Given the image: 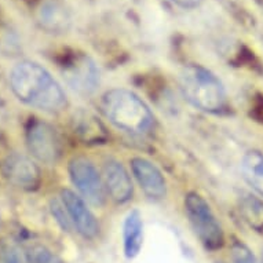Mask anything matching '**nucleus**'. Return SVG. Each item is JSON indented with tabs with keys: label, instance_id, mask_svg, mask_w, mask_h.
Returning <instances> with one entry per match:
<instances>
[{
	"label": "nucleus",
	"instance_id": "8",
	"mask_svg": "<svg viewBox=\"0 0 263 263\" xmlns=\"http://www.w3.org/2000/svg\"><path fill=\"white\" fill-rule=\"evenodd\" d=\"M2 173L10 185L22 190H36L42 182V174L33 160L21 153H11L5 159Z\"/></svg>",
	"mask_w": 263,
	"mask_h": 263
},
{
	"label": "nucleus",
	"instance_id": "5",
	"mask_svg": "<svg viewBox=\"0 0 263 263\" xmlns=\"http://www.w3.org/2000/svg\"><path fill=\"white\" fill-rule=\"evenodd\" d=\"M25 141L28 151L44 164H54L62 155V143L57 129L46 121L33 119L26 125Z\"/></svg>",
	"mask_w": 263,
	"mask_h": 263
},
{
	"label": "nucleus",
	"instance_id": "6",
	"mask_svg": "<svg viewBox=\"0 0 263 263\" xmlns=\"http://www.w3.org/2000/svg\"><path fill=\"white\" fill-rule=\"evenodd\" d=\"M69 175L73 185L82 196L95 207L104 205L106 200V187L104 178L88 159L74 157L69 163Z\"/></svg>",
	"mask_w": 263,
	"mask_h": 263
},
{
	"label": "nucleus",
	"instance_id": "23",
	"mask_svg": "<svg viewBox=\"0 0 263 263\" xmlns=\"http://www.w3.org/2000/svg\"><path fill=\"white\" fill-rule=\"evenodd\" d=\"M262 263H263V250H262Z\"/></svg>",
	"mask_w": 263,
	"mask_h": 263
},
{
	"label": "nucleus",
	"instance_id": "14",
	"mask_svg": "<svg viewBox=\"0 0 263 263\" xmlns=\"http://www.w3.org/2000/svg\"><path fill=\"white\" fill-rule=\"evenodd\" d=\"M143 246V220L138 210L127 214L123 223V248L128 259L138 256Z\"/></svg>",
	"mask_w": 263,
	"mask_h": 263
},
{
	"label": "nucleus",
	"instance_id": "1",
	"mask_svg": "<svg viewBox=\"0 0 263 263\" xmlns=\"http://www.w3.org/2000/svg\"><path fill=\"white\" fill-rule=\"evenodd\" d=\"M10 87L24 104L47 113H60L68 106L62 87L51 73L35 61H20L10 72Z\"/></svg>",
	"mask_w": 263,
	"mask_h": 263
},
{
	"label": "nucleus",
	"instance_id": "18",
	"mask_svg": "<svg viewBox=\"0 0 263 263\" xmlns=\"http://www.w3.org/2000/svg\"><path fill=\"white\" fill-rule=\"evenodd\" d=\"M0 263H25V260L15 244L0 241Z\"/></svg>",
	"mask_w": 263,
	"mask_h": 263
},
{
	"label": "nucleus",
	"instance_id": "7",
	"mask_svg": "<svg viewBox=\"0 0 263 263\" xmlns=\"http://www.w3.org/2000/svg\"><path fill=\"white\" fill-rule=\"evenodd\" d=\"M64 79L66 84L80 95L94 94L100 87V69L90 57L84 54L72 55L64 64Z\"/></svg>",
	"mask_w": 263,
	"mask_h": 263
},
{
	"label": "nucleus",
	"instance_id": "16",
	"mask_svg": "<svg viewBox=\"0 0 263 263\" xmlns=\"http://www.w3.org/2000/svg\"><path fill=\"white\" fill-rule=\"evenodd\" d=\"M240 214L250 228L263 232V201L252 194H246L240 199Z\"/></svg>",
	"mask_w": 263,
	"mask_h": 263
},
{
	"label": "nucleus",
	"instance_id": "22",
	"mask_svg": "<svg viewBox=\"0 0 263 263\" xmlns=\"http://www.w3.org/2000/svg\"><path fill=\"white\" fill-rule=\"evenodd\" d=\"M175 5L181 6L183 9H196L201 5L203 0H171Z\"/></svg>",
	"mask_w": 263,
	"mask_h": 263
},
{
	"label": "nucleus",
	"instance_id": "20",
	"mask_svg": "<svg viewBox=\"0 0 263 263\" xmlns=\"http://www.w3.org/2000/svg\"><path fill=\"white\" fill-rule=\"evenodd\" d=\"M232 258L233 263H258L250 248L240 241H236L232 246Z\"/></svg>",
	"mask_w": 263,
	"mask_h": 263
},
{
	"label": "nucleus",
	"instance_id": "9",
	"mask_svg": "<svg viewBox=\"0 0 263 263\" xmlns=\"http://www.w3.org/2000/svg\"><path fill=\"white\" fill-rule=\"evenodd\" d=\"M61 201L69 215V219L84 238L92 240L100 233V224L86 201L69 189L61 190Z\"/></svg>",
	"mask_w": 263,
	"mask_h": 263
},
{
	"label": "nucleus",
	"instance_id": "12",
	"mask_svg": "<svg viewBox=\"0 0 263 263\" xmlns=\"http://www.w3.org/2000/svg\"><path fill=\"white\" fill-rule=\"evenodd\" d=\"M104 183L109 196L116 203L124 204L131 200L134 186L124 165L117 160H108L104 165Z\"/></svg>",
	"mask_w": 263,
	"mask_h": 263
},
{
	"label": "nucleus",
	"instance_id": "19",
	"mask_svg": "<svg viewBox=\"0 0 263 263\" xmlns=\"http://www.w3.org/2000/svg\"><path fill=\"white\" fill-rule=\"evenodd\" d=\"M0 51L3 52H18L20 43L15 33L7 26L0 25Z\"/></svg>",
	"mask_w": 263,
	"mask_h": 263
},
{
	"label": "nucleus",
	"instance_id": "24",
	"mask_svg": "<svg viewBox=\"0 0 263 263\" xmlns=\"http://www.w3.org/2000/svg\"><path fill=\"white\" fill-rule=\"evenodd\" d=\"M216 263H223V262H216Z\"/></svg>",
	"mask_w": 263,
	"mask_h": 263
},
{
	"label": "nucleus",
	"instance_id": "4",
	"mask_svg": "<svg viewBox=\"0 0 263 263\" xmlns=\"http://www.w3.org/2000/svg\"><path fill=\"white\" fill-rule=\"evenodd\" d=\"M185 212L193 232L207 250L215 251L223 246L222 226L203 196L196 192L186 194Z\"/></svg>",
	"mask_w": 263,
	"mask_h": 263
},
{
	"label": "nucleus",
	"instance_id": "15",
	"mask_svg": "<svg viewBox=\"0 0 263 263\" xmlns=\"http://www.w3.org/2000/svg\"><path fill=\"white\" fill-rule=\"evenodd\" d=\"M241 173L247 183L263 197V155L260 152H247L241 160Z\"/></svg>",
	"mask_w": 263,
	"mask_h": 263
},
{
	"label": "nucleus",
	"instance_id": "17",
	"mask_svg": "<svg viewBox=\"0 0 263 263\" xmlns=\"http://www.w3.org/2000/svg\"><path fill=\"white\" fill-rule=\"evenodd\" d=\"M25 259L28 263H65L55 252L40 242H30L26 247Z\"/></svg>",
	"mask_w": 263,
	"mask_h": 263
},
{
	"label": "nucleus",
	"instance_id": "2",
	"mask_svg": "<svg viewBox=\"0 0 263 263\" xmlns=\"http://www.w3.org/2000/svg\"><path fill=\"white\" fill-rule=\"evenodd\" d=\"M101 108L112 124L131 134H146L155 127V116L149 106L135 92L125 88L106 91Z\"/></svg>",
	"mask_w": 263,
	"mask_h": 263
},
{
	"label": "nucleus",
	"instance_id": "13",
	"mask_svg": "<svg viewBox=\"0 0 263 263\" xmlns=\"http://www.w3.org/2000/svg\"><path fill=\"white\" fill-rule=\"evenodd\" d=\"M73 129L79 138L86 143H105L108 133L94 113L79 109L73 116Z\"/></svg>",
	"mask_w": 263,
	"mask_h": 263
},
{
	"label": "nucleus",
	"instance_id": "10",
	"mask_svg": "<svg viewBox=\"0 0 263 263\" xmlns=\"http://www.w3.org/2000/svg\"><path fill=\"white\" fill-rule=\"evenodd\" d=\"M131 168L135 179L149 199L160 200L167 194V182L155 164L143 157L131 160Z\"/></svg>",
	"mask_w": 263,
	"mask_h": 263
},
{
	"label": "nucleus",
	"instance_id": "11",
	"mask_svg": "<svg viewBox=\"0 0 263 263\" xmlns=\"http://www.w3.org/2000/svg\"><path fill=\"white\" fill-rule=\"evenodd\" d=\"M36 22L48 33H66L72 24V18L60 0H39L35 9Z\"/></svg>",
	"mask_w": 263,
	"mask_h": 263
},
{
	"label": "nucleus",
	"instance_id": "21",
	"mask_svg": "<svg viewBox=\"0 0 263 263\" xmlns=\"http://www.w3.org/2000/svg\"><path fill=\"white\" fill-rule=\"evenodd\" d=\"M51 214L52 216L55 218V220L58 222V224H60L61 228L64 229V230H70V228H72V222H70L69 215H68V212L65 210L62 201L58 203L57 200H52Z\"/></svg>",
	"mask_w": 263,
	"mask_h": 263
},
{
	"label": "nucleus",
	"instance_id": "3",
	"mask_svg": "<svg viewBox=\"0 0 263 263\" xmlns=\"http://www.w3.org/2000/svg\"><path fill=\"white\" fill-rule=\"evenodd\" d=\"M179 88L183 98L203 112L218 113L228 104V95L222 82L201 65H187L182 69Z\"/></svg>",
	"mask_w": 263,
	"mask_h": 263
}]
</instances>
